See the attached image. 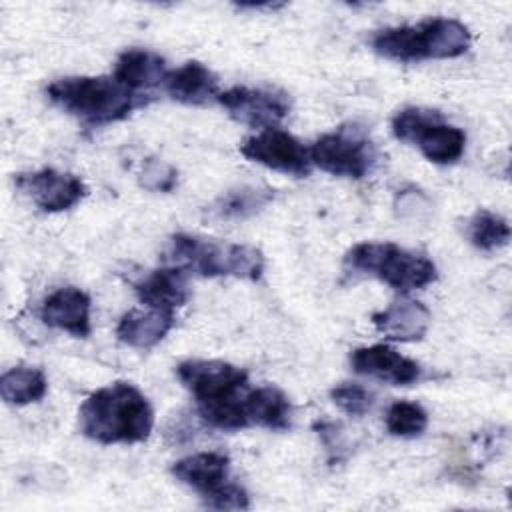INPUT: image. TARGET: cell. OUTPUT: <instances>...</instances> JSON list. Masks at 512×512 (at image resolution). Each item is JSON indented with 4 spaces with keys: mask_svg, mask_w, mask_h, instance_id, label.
Segmentation results:
<instances>
[{
    "mask_svg": "<svg viewBox=\"0 0 512 512\" xmlns=\"http://www.w3.org/2000/svg\"><path fill=\"white\" fill-rule=\"evenodd\" d=\"M176 376L192 394L198 414L214 428H248L246 398L250 380L244 368L224 360H184L176 366Z\"/></svg>",
    "mask_w": 512,
    "mask_h": 512,
    "instance_id": "1",
    "label": "cell"
},
{
    "mask_svg": "<svg viewBox=\"0 0 512 512\" xmlns=\"http://www.w3.org/2000/svg\"><path fill=\"white\" fill-rule=\"evenodd\" d=\"M80 432L100 444L144 442L154 428L150 400L130 382H114L92 392L78 410Z\"/></svg>",
    "mask_w": 512,
    "mask_h": 512,
    "instance_id": "2",
    "label": "cell"
},
{
    "mask_svg": "<svg viewBox=\"0 0 512 512\" xmlns=\"http://www.w3.org/2000/svg\"><path fill=\"white\" fill-rule=\"evenodd\" d=\"M162 264L204 278L260 280L264 272V256L258 248L184 232L170 236L162 252Z\"/></svg>",
    "mask_w": 512,
    "mask_h": 512,
    "instance_id": "3",
    "label": "cell"
},
{
    "mask_svg": "<svg viewBox=\"0 0 512 512\" xmlns=\"http://www.w3.org/2000/svg\"><path fill=\"white\" fill-rule=\"evenodd\" d=\"M470 42L468 26L456 18L438 16L418 24L382 28L372 36L370 46L386 60L420 62L458 58L470 48Z\"/></svg>",
    "mask_w": 512,
    "mask_h": 512,
    "instance_id": "4",
    "label": "cell"
},
{
    "mask_svg": "<svg viewBox=\"0 0 512 512\" xmlns=\"http://www.w3.org/2000/svg\"><path fill=\"white\" fill-rule=\"evenodd\" d=\"M46 96L52 104L82 120L84 124L104 126L124 120L144 100L112 76H68L46 86Z\"/></svg>",
    "mask_w": 512,
    "mask_h": 512,
    "instance_id": "5",
    "label": "cell"
},
{
    "mask_svg": "<svg viewBox=\"0 0 512 512\" xmlns=\"http://www.w3.org/2000/svg\"><path fill=\"white\" fill-rule=\"evenodd\" d=\"M350 274L378 278L400 294L420 290L438 278L436 264L394 242H358L344 256Z\"/></svg>",
    "mask_w": 512,
    "mask_h": 512,
    "instance_id": "6",
    "label": "cell"
},
{
    "mask_svg": "<svg viewBox=\"0 0 512 512\" xmlns=\"http://www.w3.org/2000/svg\"><path fill=\"white\" fill-rule=\"evenodd\" d=\"M392 134L406 144L416 146L422 156L434 164H454L466 148V134L432 108L408 106L394 114Z\"/></svg>",
    "mask_w": 512,
    "mask_h": 512,
    "instance_id": "7",
    "label": "cell"
},
{
    "mask_svg": "<svg viewBox=\"0 0 512 512\" xmlns=\"http://www.w3.org/2000/svg\"><path fill=\"white\" fill-rule=\"evenodd\" d=\"M172 476L196 490L208 508L246 510L250 496L244 486L230 480V458L224 452H196L170 468Z\"/></svg>",
    "mask_w": 512,
    "mask_h": 512,
    "instance_id": "8",
    "label": "cell"
},
{
    "mask_svg": "<svg viewBox=\"0 0 512 512\" xmlns=\"http://www.w3.org/2000/svg\"><path fill=\"white\" fill-rule=\"evenodd\" d=\"M308 154L322 172L354 180L364 178L378 158L372 140L358 126H340L322 134Z\"/></svg>",
    "mask_w": 512,
    "mask_h": 512,
    "instance_id": "9",
    "label": "cell"
},
{
    "mask_svg": "<svg viewBox=\"0 0 512 512\" xmlns=\"http://www.w3.org/2000/svg\"><path fill=\"white\" fill-rule=\"evenodd\" d=\"M240 154L250 162L296 178H304L312 170V160L304 144L278 126L264 128L258 134L246 138L240 144Z\"/></svg>",
    "mask_w": 512,
    "mask_h": 512,
    "instance_id": "10",
    "label": "cell"
},
{
    "mask_svg": "<svg viewBox=\"0 0 512 512\" xmlns=\"http://www.w3.org/2000/svg\"><path fill=\"white\" fill-rule=\"evenodd\" d=\"M216 102L240 124L252 128H274L290 112V98L280 90L234 86L218 92Z\"/></svg>",
    "mask_w": 512,
    "mask_h": 512,
    "instance_id": "11",
    "label": "cell"
},
{
    "mask_svg": "<svg viewBox=\"0 0 512 512\" xmlns=\"http://www.w3.org/2000/svg\"><path fill=\"white\" fill-rule=\"evenodd\" d=\"M16 186L42 210L64 212L76 206L86 194L88 186L72 172L42 168L16 176Z\"/></svg>",
    "mask_w": 512,
    "mask_h": 512,
    "instance_id": "12",
    "label": "cell"
},
{
    "mask_svg": "<svg viewBox=\"0 0 512 512\" xmlns=\"http://www.w3.org/2000/svg\"><path fill=\"white\" fill-rule=\"evenodd\" d=\"M350 366L356 374L370 376L394 386H410L424 378L422 366L386 344L360 346L350 354Z\"/></svg>",
    "mask_w": 512,
    "mask_h": 512,
    "instance_id": "13",
    "label": "cell"
},
{
    "mask_svg": "<svg viewBox=\"0 0 512 512\" xmlns=\"http://www.w3.org/2000/svg\"><path fill=\"white\" fill-rule=\"evenodd\" d=\"M90 296L76 288L66 286L48 294L40 306V320L56 330H64L76 338H86L92 332L90 322Z\"/></svg>",
    "mask_w": 512,
    "mask_h": 512,
    "instance_id": "14",
    "label": "cell"
},
{
    "mask_svg": "<svg viewBox=\"0 0 512 512\" xmlns=\"http://www.w3.org/2000/svg\"><path fill=\"white\" fill-rule=\"evenodd\" d=\"M168 72L166 60L160 54L146 48H128L116 58L112 78L132 94L140 96L144 90L158 84L164 86Z\"/></svg>",
    "mask_w": 512,
    "mask_h": 512,
    "instance_id": "15",
    "label": "cell"
},
{
    "mask_svg": "<svg viewBox=\"0 0 512 512\" xmlns=\"http://www.w3.org/2000/svg\"><path fill=\"white\" fill-rule=\"evenodd\" d=\"M374 328L396 342L422 340L430 328V310L410 298L392 302L388 308L372 314Z\"/></svg>",
    "mask_w": 512,
    "mask_h": 512,
    "instance_id": "16",
    "label": "cell"
},
{
    "mask_svg": "<svg viewBox=\"0 0 512 512\" xmlns=\"http://www.w3.org/2000/svg\"><path fill=\"white\" fill-rule=\"evenodd\" d=\"M134 290L144 306L164 312H176L190 300L186 272L164 264L138 280Z\"/></svg>",
    "mask_w": 512,
    "mask_h": 512,
    "instance_id": "17",
    "label": "cell"
},
{
    "mask_svg": "<svg viewBox=\"0 0 512 512\" xmlns=\"http://www.w3.org/2000/svg\"><path fill=\"white\" fill-rule=\"evenodd\" d=\"M174 326V312H164L156 308H132L118 320L116 336L120 342L132 346V348H152Z\"/></svg>",
    "mask_w": 512,
    "mask_h": 512,
    "instance_id": "18",
    "label": "cell"
},
{
    "mask_svg": "<svg viewBox=\"0 0 512 512\" xmlns=\"http://www.w3.org/2000/svg\"><path fill=\"white\" fill-rule=\"evenodd\" d=\"M164 90L176 102L198 106L218 96V80L208 66L190 60L168 72L164 80Z\"/></svg>",
    "mask_w": 512,
    "mask_h": 512,
    "instance_id": "19",
    "label": "cell"
},
{
    "mask_svg": "<svg viewBox=\"0 0 512 512\" xmlns=\"http://www.w3.org/2000/svg\"><path fill=\"white\" fill-rule=\"evenodd\" d=\"M246 416L250 426L282 432L292 426V404L276 386L250 388L246 398Z\"/></svg>",
    "mask_w": 512,
    "mask_h": 512,
    "instance_id": "20",
    "label": "cell"
},
{
    "mask_svg": "<svg viewBox=\"0 0 512 512\" xmlns=\"http://www.w3.org/2000/svg\"><path fill=\"white\" fill-rule=\"evenodd\" d=\"M48 380L40 368L14 366L0 378V394L6 404L26 406L46 396Z\"/></svg>",
    "mask_w": 512,
    "mask_h": 512,
    "instance_id": "21",
    "label": "cell"
},
{
    "mask_svg": "<svg viewBox=\"0 0 512 512\" xmlns=\"http://www.w3.org/2000/svg\"><path fill=\"white\" fill-rule=\"evenodd\" d=\"M274 198V190L258 186H236L218 196L212 204V214L222 220H244L258 214Z\"/></svg>",
    "mask_w": 512,
    "mask_h": 512,
    "instance_id": "22",
    "label": "cell"
},
{
    "mask_svg": "<svg viewBox=\"0 0 512 512\" xmlns=\"http://www.w3.org/2000/svg\"><path fill=\"white\" fill-rule=\"evenodd\" d=\"M468 240L482 252H494L508 244L510 224L500 214L480 208L468 220Z\"/></svg>",
    "mask_w": 512,
    "mask_h": 512,
    "instance_id": "23",
    "label": "cell"
},
{
    "mask_svg": "<svg viewBox=\"0 0 512 512\" xmlns=\"http://www.w3.org/2000/svg\"><path fill=\"white\" fill-rule=\"evenodd\" d=\"M428 426V414L418 402L396 400L386 412V430L398 438H416Z\"/></svg>",
    "mask_w": 512,
    "mask_h": 512,
    "instance_id": "24",
    "label": "cell"
},
{
    "mask_svg": "<svg viewBox=\"0 0 512 512\" xmlns=\"http://www.w3.org/2000/svg\"><path fill=\"white\" fill-rule=\"evenodd\" d=\"M330 398L342 412H346L348 416H356V418L368 414L374 406V394L368 388H364L360 384H352V382L334 386L330 390Z\"/></svg>",
    "mask_w": 512,
    "mask_h": 512,
    "instance_id": "25",
    "label": "cell"
},
{
    "mask_svg": "<svg viewBox=\"0 0 512 512\" xmlns=\"http://www.w3.org/2000/svg\"><path fill=\"white\" fill-rule=\"evenodd\" d=\"M140 186L152 192H172L178 184V172L162 160H146L138 172Z\"/></svg>",
    "mask_w": 512,
    "mask_h": 512,
    "instance_id": "26",
    "label": "cell"
}]
</instances>
